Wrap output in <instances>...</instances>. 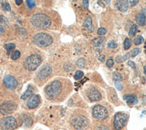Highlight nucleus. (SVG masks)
<instances>
[{"instance_id": "32", "label": "nucleus", "mask_w": 146, "mask_h": 130, "mask_svg": "<svg viewBox=\"0 0 146 130\" xmlns=\"http://www.w3.org/2000/svg\"><path fill=\"white\" fill-rule=\"evenodd\" d=\"M2 8L4 10H5V11H10L11 7H10V5L8 3H3L2 4Z\"/></svg>"}, {"instance_id": "2", "label": "nucleus", "mask_w": 146, "mask_h": 130, "mask_svg": "<svg viewBox=\"0 0 146 130\" xmlns=\"http://www.w3.org/2000/svg\"><path fill=\"white\" fill-rule=\"evenodd\" d=\"M62 85L59 81H54L50 82L45 88V94L50 99H54L60 94Z\"/></svg>"}, {"instance_id": "11", "label": "nucleus", "mask_w": 146, "mask_h": 130, "mask_svg": "<svg viewBox=\"0 0 146 130\" xmlns=\"http://www.w3.org/2000/svg\"><path fill=\"white\" fill-rule=\"evenodd\" d=\"M88 98L90 101H98L101 99L102 96H101V93L98 91L97 89L95 88H90L88 90Z\"/></svg>"}, {"instance_id": "30", "label": "nucleus", "mask_w": 146, "mask_h": 130, "mask_svg": "<svg viewBox=\"0 0 146 130\" xmlns=\"http://www.w3.org/2000/svg\"><path fill=\"white\" fill-rule=\"evenodd\" d=\"M64 69L67 71H73V69H74V67H73L72 64H70V63H66L64 66Z\"/></svg>"}, {"instance_id": "15", "label": "nucleus", "mask_w": 146, "mask_h": 130, "mask_svg": "<svg viewBox=\"0 0 146 130\" xmlns=\"http://www.w3.org/2000/svg\"><path fill=\"white\" fill-rule=\"evenodd\" d=\"M83 26H84V28H85L87 31L92 32L94 30V25L92 24L91 17H87L85 19V21H84V24H83Z\"/></svg>"}, {"instance_id": "40", "label": "nucleus", "mask_w": 146, "mask_h": 130, "mask_svg": "<svg viewBox=\"0 0 146 130\" xmlns=\"http://www.w3.org/2000/svg\"><path fill=\"white\" fill-rule=\"evenodd\" d=\"M83 5H85L86 8H88V0H85V1H83Z\"/></svg>"}, {"instance_id": "24", "label": "nucleus", "mask_w": 146, "mask_h": 130, "mask_svg": "<svg viewBox=\"0 0 146 130\" xmlns=\"http://www.w3.org/2000/svg\"><path fill=\"white\" fill-rule=\"evenodd\" d=\"M5 49L7 50V53H10L11 51H12L13 49H15V45L14 43H7V44L5 45Z\"/></svg>"}, {"instance_id": "23", "label": "nucleus", "mask_w": 146, "mask_h": 130, "mask_svg": "<svg viewBox=\"0 0 146 130\" xmlns=\"http://www.w3.org/2000/svg\"><path fill=\"white\" fill-rule=\"evenodd\" d=\"M77 65L80 67V68H84L86 65V61L85 60H84L83 58H80V59H78L77 61Z\"/></svg>"}, {"instance_id": "35", "label": "nucleus", "mask_w": 146, "mask_h": 130, "mask_svg": "<svg viewBox=\"0 0 146 130\" xmlns=\"http://www.w3.org/2000/svg\"><path fill=\"white\" fill-rule=\"evenodd\" d=\"M108 48H116L117 47V44H116V43L115 42H114V41H111L109 43H108Z\"/></svg>"}, {"instance_id": "9", "label": "nucleus", "mask_w": 146, "mask_h": 130, "mask_svg": "<svg viewBox=\"0 0 146 130\" xmlns=\"http://www.w3.org/2000/svg\"><path fill=\"white\" fill-rule=\"evenodd\" d=\"M16 109V104L14 101H5L0 105V112L3 115H7Z\"/></svg>"}, {"instance_id": "19", "label": "nucleus", "mask_w": 146, "mask_h": 130, "mask_svg": "<svg viewBox=\"0 0 146 130\" xmlns=\"http://www.w3.org/2000/svg\"><path fill=\"white\" fill-rule=\"evenodd\" d=\"M136 32H137V25H133L131 26V28H130V30H129V36H130V37H134Z\"/></svg>"}, {"instance_id": "3", "label": "nucleus", "mask_w": 146, "mask_h": 130, "mask_svg": "<svg viewBox=\"0 0 146 130\" xmlns=\"http://www.w3.org/2000/svg\"><path fill=\"white\" fill-rule=\"evenodd\" d=\"M42 63V58L38 54H32L25 59L24 66L27 71H35L37 68Z\"/></svg>"}, {"instance_id": "42", "label": "nucleus", "mask_w": 146, "mask_h": 130, "mask_svg": "<svg viewBox=\"0 0 146 130\" xmlns=\"http://www.w3.org/2000/svg\"><path fill=\"white\" fill-rule=\"evenodd\" d=\"M104 59H105V56H104V55H101L100 57H99V60H100L101 61H104Z\"/></svg>"}, {"instance_id": "41", "label": "nucleus", "mask_w": 146, "mask_h": 130, "mask_svg": "<svg viewBox=\"0 0 146 130\" xmlns=\"http://www.w3.org/2000/svg\"><path fill=\"white\" fill-rule=\"evenodd\" d=\"M15 4L17 5H21V4H22V0H16V1H15Z\"/></svg>"}, {"instance_id": "39", "label": "nucleus", "mask_w": 146, "mask_h": 130, "mask_svg": "<svg viewBox=\"0 0 146 130\" xmlns=\"http://www.w3.org/2000/svg\"><path fill=\"white\" fill-rule=\"evenodd\" d=\"M115 86L117 87V89H122V88H121V84L119 83V81H115Z\"/></svg>"}, {"instance_id": "28", "label": "nucleus", "mask_w": 146, "mask_h": 130, "mask_svg": "<svg viewBox=\"0 0 146 130\" xmlns=\"http://www.w3.org/2000/svg\"><path fill=\"white\" fill-rule=\"evenodd\" d=\"M113 78H114V80L115 81H122V76L119 74V73H117V72H114Z\"/></svg>"}, {"instance_id": "31", "label": "nucleus", "mask_w": 146, "mask_h": 130, "mask_svg": "<svg viewBox=\"0 0 146 130\" xmlns=\"http://www.w3.org/2000/svg\"><path fill=\"white\" fill-rule=\"evenodd\" d=\"M106 30L104 27H101L98 30V35H106Z\"/></svg>"}, {"instance_id": "14", "label": "nucleus", "mask_w": 146, "mask_h": 130, "mask_svg": "<svg viewBox=\"0 0 146 130\" xmlns=\"http://www.w3.org/2000/svg\"><path fill=\"white\" fill-rule=\"evenodd\" d=\"M115 7L116 8L118 9L119 11H122V12H125V11L128 10V7H129V4L127 1H117L115 3Z\"/></svg>"}, {"instance_id": "38", "label": "nucleus", "mask_w": 146, "mask_h": 130, "mask_svg": "<svg viewBox=\"0 0 146 130\" xmlns=\"http://www.w3.org/2000/svg\"><path fill=\"white\" fill-rule=\"evenodd\" d=\"M128 65H129V66H131L132 68H134V67H135V63H134L133 61H128Z\"/></svg>"}, {"instance_id": "12", "label": "nucleus", "mask_w": 146, "mask_h": 130, "mask_svg": "<svg viewBox=\"0 0 146 130\" xmlns=\"http://www.w3.org/2000/svg\"><path fill=\"white\" fill-rule=\"evenodd\" d=\"M50 73H52V67L48 64H46V65H44L40 71H39L37 77L39 79H41V80H44V79H46L47 77H49L50 75Z\"/></svg>"}, {"instance_id": "17", "label": "nucleus", "mask_w": 146, "mask_h": 130, "mask_svg": "<svg viewBox=\"0 0 146 130\" xmlns=\"http://www.w3.org/2000/svg\"><path fill=\"white\" fill-rule=\"evenodd\" d=\"M23 118H24V124H25V127H31L33 125V119H32V117L30 116L24 115Z\"/></svg>"}, {"instance_id": "7", "label": "nucleus", "mask_w": 146, "mask_h": 130, "mask_svg": "<svg viewBox=\"0 0 146 130\" xmlns=\"http://www.w3.org/2000/svg\"><path fill=\"white\" fill-rule=\"evenodd\" d=\"M128 120V115L123 112L116 113L114 119V127L115 130H121L126 125Z\"/></svg>"}, {"instance_id": "16", "label": "nucleus", "mask_w": 146, "mask_h": 130, "mask_svg": "<svg viewBox=\"0 0 146 130\" xmlns=\"http://www.w3.org/2000/svg\"><path fill=\"white\" fill-rule=\"evenodd\" d=\"M123 99L126 100L127 103H129V104L137 103V99H136L135 96H133V95H125L123 96Z\"/></svg>"}, {"instance_id": "13", "label": "nucleus", "mask_w": 146, "mask_h": 130, "mask_svg": "<svg viewBox=\"0 0 146 130\" xmlns=\"http://www.w3.org/2000/svg\"><path fill=\"white\" fill-rule=\"evenodd\" d=\"M41 103V98L39 95H33L27 101V107L29 109H35Z\"/></svg>"}, {"instance_id": "33", "label": "nucleus", "mask_w": 146, "mask_h": 130, "mask_svg": "<svg viewBox=\"0 0 146 130\" xmlns=\"http://www.w3.org/2000/svg\"><path fill=\"white\" fill-rule=\"evenodd\" d=\"M113 65H114V60L112 58H109L108 61H106V66L111 68V67H113Z\"/></svg>"}, {"instance_id": "22", "label": "nucleus", "mask_w": 146, "mask_h": 130, "mask_svg": "<svg viewBox=\"0 0 146 130\" xmlns=\"http://www.w3.org/2000/svg\"><path fill=\"white\" fill-rule=\"evenodd\" d=\"M20 55H21V53H20L19 51H15V52H13V53L11 54V59H12V60H17V59H19Z\"/></svg>"}, {"instance_id": "10", "label": "nucleus", "mask_w": 146, "mask_h": 130, "mask_svg": "<svg viewBox=\"0 0 146 130\" xmlns=\"http://www.w3.org/2000/svg\"><path fill=\"white\" fill-rule=\"evenodd\" d=\"M4 84L5 86L7 87V89H14L17 87V81H16V79L12 76V75H7L4 78Z\"/></svg>"}, {"instance_id": "25", "label": "nucleus", "mask_w": 146, "mask_h": 130, "mask_svg": "<svg viewBox=\"0 0 146 130\" xmlns=\"http://www.w3.org/2000/svg\"><path fill=\"white\" fill-rule=\"evenodd\" d=\"M104 42V39L103 38H96V39H94V40L92 41V43L95 44V45H100V44H102V43Z\"/></svg>"}, {"instance_id": "6", "label": "nucleus", "mask_w": 146, "mask_h": 130, "mask_svg": "<svg viewBox=\"0 0 146 130\" xmlns=\"http://www.w3.org/2000/svg\"><path fill=\"white\" fill-rule=\"evenodd\" d=\"M17 127V121L14 117H5L0 120V127L3 130H14Z\"/></svg>"}, {"instance_id": "27", "label": "nucleus", "mask_w": 146, "mask_h": 130, "mask_svg": "<svg viewBox=\"0 0 146 130\" xmlns=\"http://www.w3.org/2000/svg\"><path fill=\"white\" fill-rule=\"evenodd\" d=\"M84 75V73L81 71H78L76 72V74L74 75V78H75V80H80V79H81Z\"/></svg>"}, {"instance_id": "37", "label": "nucleus", "mask_w": 146, "mask_h": 130, "mask_svg": "<svg viewBox=\"0 0 146 130\" xmlns=\"http://www.w3.org/2000/svg\"><path fill=\"white\" fill-rule=\"evenodd\" d=\"M128 4H130L131 5H136L137 4H138V1L137 0H135V1H133V0H130V1H128Z\"/></svg>"}, {"instance_id": "18", "label": "nucleus", "mask_w": 146, "mask_h": 130, "mask_svg": "<svg viewBox=\"0 0 146 130\" xmlns=\"http://www.w3.org/2000/svg\"><path fill=\"white\" fill-rule=\"evenodd\" d=\"M136 22L140 25H145V15L143 14H139L136 15Z\"/></svg>"}, {"instance_id": "26", "label": "nucleus", "mask_w": 146, "mask_h": 130, "mask_svg": "<svg viewBox=\"0 0 146 130\" xmlns=\"http://www.w3.org/2000/svg\"><path fill=\"white\" fill-rule=\"evenodd\" d=\"M143 42V37L142 35H139V36H137L135 39H134V43L137 44V45L141 44Z\"/></svg>"}, {"instance_id": "8", "label": "nucleus", "mask_w": 146, "mask_h": 130, "mask_svg": "<svg viewBox=\"0 0 146 130\" xmlns=\"http://www.w3.org/2000/svg\"><path fill=\"white\" fill-rule=\"evenodd\" d=\"M92 114H93V117L98 120H104L108 117V110H106L105 107L101 105H97L94 107L92 109Z\"/></svg>"}, {"instance_id": "1", "label": "nucleus", "mask_w": 146, "mask_h": 130, "mask_svg": "<svg viewBox=\"0 0 146 130\" xmlns=\"http://www.w3.org/2000/svg\"><path fill=\"white\" fill-rule=\"evenodd\" d=\"M31 24L37 28H41V29H46L50 26V17L47 15L44 14H36L33 15L31 17Z\"/></svg>"}, {"instance_id": "21", "label": "nucleus", "mask_w": 146, "mask_h": 130, "mask_svg": "<svg viewBox=\"0 0 146 130\" xmlns=\"http://www.w3.org/2000/svg\"><path fill=\"white\" fill-rule=\"evenodd\" d=\"M33 96V91L31 90V89H28L27 91L25 92V94L22 96V99H26L28 98H31Z\"/></svg>"}, {"instance_id": "43", "label": "nucleus", "mask_w": 146, "mask_h": 130, "mask_svg": "<svg viewBox=\"0 0 146 130\" xmlns=\"http://www.w3.org/2000/svg\"><path fill=\"white\" fill-rule=\"evenodd\" d=\"M4 32V29H3V27L1 26V25H0V33H2Z\"/></svg>"}, {"instance_id": "36", "label": "nucleus", "mask_w": 146, "mask_h": 130, "mask_svg": "<svg viewBox=\"0 0 146 130\" xmlns=\"http://www.w3.org/2000/svg\"><path fill=\"white\" fill-rule=\"evenodd\" d=\"M95 130H109V129L108 128V127H106L104 125H100V126L97 127Z\"/></svg>"}, {"instance_id": "4", "label": "nucleus", "mask_w": 146, "mask_h": 130, "mask_svg": "<svg viewBox=\"0 0 146 130\" xmlns=\"http://www.w3.org/2000/svg\"><path fill=\"white\" fill-rule=\"evenodd\" d=\"M33 42L37 46L47 47L52 43V38L45 33H39L33 36Z\"/></svg>"}, {"instance_id": "20", "label": "nucleus", "mask_w": 146, "mask_h": 130, "mask_svg": "<svg viewBox=\"0 0 146 130\" xmlns=\"http://www.w3.org/2000/svg\"><path fill=\"white\" fill-rule=\"evenodd\" d=\"M131 45H132V41L129 38H126L125 42H123V48H125V50H128L131 47Z\"/></svg>"}, {"instance_id": "34", "label": "nucleus", "mask_w": 146, "mask_h": 130, "mask_svg": "<svg viewBox=\"0 0 146 130\" xmlns=\"http://www.w3.org/2000/svg\"><path fill=\"white\" fill-rule=\"evenodd\" d=\"M26 3H27V5H28V7H29L30 9H32L33 7H35V1H32V0H27L26 1Z\"/></svg>"}, {"instance_id": "5", "label": "nucleus", "mask_w": 146, "mask_h": 130, "mask_svg": "<svg viewBox=\"0 0 146 130\" xmlns=\"http://www.w3.org/2000/svg\"><path fill=\"white\" fill-rule=\"evenodd\" d=\"M70 123L72 127L77 130H82L88 127V119L83 115H75L71 117Z\"/></svg>"}, {"instance_id": "29", "label": "nucleus", "mask_w": 146, "mask_h": 130, "mask_svg": "<svg viewBox=\"0 0 146 130\" xmlns=\"http://www.w3.org/2000/svg\"><path fill=\"white\" fill-rule=\"evenodd\" d=\"M140 53H141V50H140L139 48H136V49H134L132 51V53L130 54L131 57H134V56H136L137 54H139Z\"/></svg>"}]
</instances>
